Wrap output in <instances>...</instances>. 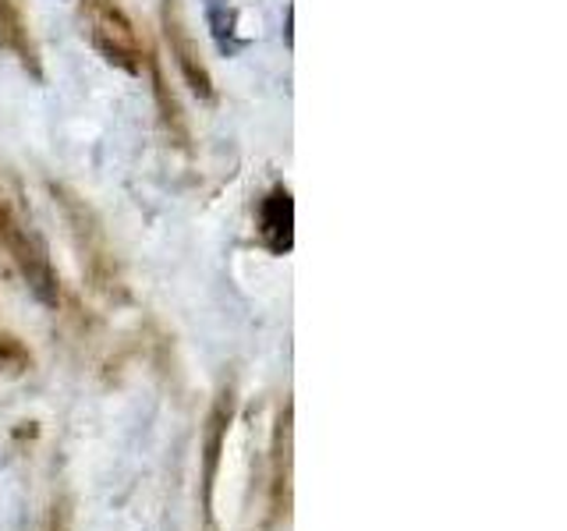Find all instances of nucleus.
Instances as JSON below:
<instances>
[{"mask_svg":"<svg viewBox=\"0 0 567 531\" xmlns=\"http://www.w3.org/2000/svg\"><path fill=\"white\" fill-rule=\"evenodd\" d=\"M159 22H164V40L171 46V58H174L177 71H182L185 85L203 103H213L217 100V88H213V75H209V67L199 53V43H195V35L188 32L182 4H177V0H164V8H159Z\"/></svg>","mask_w":567,"mask_h":531,"instance_id":"20e7f679","label":"nucleus"},{"mask_svg":"<svg viewBox=\"0 0 567 531\" xmlns=\"http://www.w3.org/2000/svg\"><path fill=\"white\" fill-rule=\"evenodd\" d=\"M29 365H32L29 347L18 341L14 333H8L4 326H0V372H8V376H22Z\"/></svg>","mask_w":567,"mask_h":531,"instance_id":"9d476101","label":"nucleus"},{"mask_svg":"<svg viewBox=\"0 0 567 531\" xmlns=\"http://www.w3.org/2000/svg\"><path fill=\"white\" fill-rule=\"evenodd\" d=\"M235 421V386H224L217 400H213L206 415V433H203V513L206 521H213V486H217L220 471V454Z\"/></svg>","mask_w":567,"mask_h":531,"instance_id":"423d86ee","label":"nucleus"},{"mask_svg":"<svg viewBox=\"0 0 567 531\" xmlns=\"http://www.w3.org/2000/svg\"><path fill=\"white\" fill-rule=\"evenodd\" d=\"M53 199L61 202L64 217L71 223V235H75V244L82 252V266H85L89 280H93V288L103 291V294L121 291L117 262L111 256V248H106V235H103L100 220L93 217V209H89L79 195H71L68 188H53Z\"/></svg>","mask_w":567,"mask_h":531,"instance_id":"f03ea898","label":"nucleus"},{"mask_svg":"<svg viewBox=\"0 0 567 531\" xmlns=\"http://www.w3.org/2000/svg\"><path fill=\"white\" fill-rule=\"evenodd\" d=\"M206 25H209L213 43H217V50L224 53V58H235V53H241L248 46V40L238 35V11L230 8V0L206 8Z\"/></svg>","mask_w":567,"mask_h":531,"instance_id":"1a4fd4ad","label":"nucleus"},{"mask_svg":"<svg viewBox=\"0 0 567 531\" xmlns=\"http://www.w3.org/2000/svg\"><path fill=\"white\" fill-rule=\"evenodd\" d=\"M85 22H89V40H93V46L103 58L138 75L142 64H146L142 40L117 0H85Z\"/></svg>","mask_w":567,"mask_h":531,"instance_id":"7ed1b4c3","label":"nucleus"},{"mask_svg":"<svg viewBox=\"0 0 567 531\" xmlns=\"http://www.w3.org/2000/svg\"><path fill=\"white\" fill-rule=\"evenodd\" d=\"M50 531H68V521H64V513H53V521H50Z\"/></svg>","mask_w":567,"mask_h":531,"instance_id":"9b49d317","label":"nucleus"},{"mask_svg":"<svg viewBox=\"0 0 567 531\" xmlns=\"http://www.w3.org/2000/svg\"><path fill=\"white\" fill-rule=\"evenodd\" d=\"M0 50H8L11 58L22 61V67H29L35 79L43 75L40 50H35V40L29 32V18H25L22 0H0Z\"/></svg>","mask_w":567,"mask_h":531,"instance_id":"6e6552de","label":"nucleus"},{"mask_svg":"<svg viewBox=\"0 0 567 531\" xmlns=\"http://www.w3.org/2000/svg\"><path fill=\"white\" fill-rule=\"evenodd\" d=\"M259 238L266 248L277 256L291 252V238H295V202L291 191L277 185L266 191V199L259 202Z\"/></svg>","mask_w":567,"mask_h":531,"instance_id":"0eeeda50","label":"nucleus"},{"mask_svg":"<svg viewBox=\"0 0 567 531\" xmlns=\"http://www.w3.org/2000/svg\"><path fill=\"white\" fill-rule=\"evenodd\" d=\"M0 252L11 259L14 270L22 273L25 288L40 298L47 309H58L61 283H58V273H53V266L47 259V248L14 220V212L8 206H0Z\"/></svg>","mask_w":567,"mask_h":531,"instance_id":"f257e3e1","label":"nucleus"},{"mask_svg":"<svg viewBox=\"0 0 567 531\" xmlns=\"http://www.w3.org/2000/svg\"><path fill=\"white\" fill-rule=\"evenodd\" d=\"M295 425H291V404L280 407L277 425H274V439H270V486H266V528L274 531L280 521H288L291 513V475H295Z\"/></svg>","mask_w":567,"mask_h":531,"instance_id":"39448f33","label":"nucleus"}]
</instances>
